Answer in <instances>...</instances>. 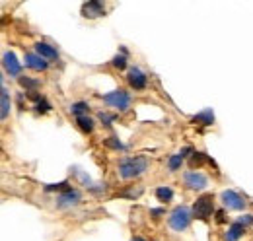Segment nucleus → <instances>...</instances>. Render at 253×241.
Returning a JSON list of instances; mask_svg holds the SVG:
<instances>
[{
  "mask_svg": "<svg viewBox=\"0 0 253 241\" xmlns=\"http://www.w3.org/2000/svg\"><path fill=\"white\" fill-rule=\"evenodd\" d=\"M148 169V160L144 156H134V158H125L119 161V175L123 179H134L142 175Z\"/></svg>",
  "mask_w": 253,
  "mask_h": 241,
  "instance_id": "obj_1",
  "label": "nucleus"
},
{
  "mask_svg": "<svg viewBox=\"0 0 253 241\" xmlns=\"http://www.w3.org/2000/svg\"><path fill=\"white\" fill-rule=\"evenodd\" d=\"M212 212H214V199H212V195H203V197H199L195 201V204H193V218L207 222L212 216Z\"/></svg>",
  "mask_w": 253,
  "mask_h": 241,
  "instance_id": "obj_2",
  "label": "nucleus"
},
{
  "mask_svg": "<svg viewBox=\"0 0 253 241\" xmlns=\"http://www.w3.org/2000/svg\"><path fill=\"white\" fill-rule=\"evenodd\" d=\"M103 101L109 105V107H113L115 111H126L128 107H130V93L125 90H115V91H109V93H105L103 95Z\"/></svg>",
  "mask_w": 253,
  "mask_h": 241,
  "instance_id": "obj_3",
  "label": "nucleus"
},
{
  "mask_svg": "<svg viewBox=\"0 0 253 241\" xmlns=\"http://www.w3.org/2000/svg\"><path fill=\"white\" fill-rule=\"evenodd\" d=\"M169 226H171V230H175V232H183V230H187L191 224V212L189 208H185V206H177V208H173V212L169 214Z\"/></svg>",
  "mask_w": 253,
  "mask_h": 241,
  "instance_id": "obj_4",
  "label": "nucleus"
},
{
  "mask_svg": "<svg viewBox=\"0 0 253 241\" xmlns=\"http://www.w3.org/2000/svg\"><path fill=\"white\" fill-rule=\"evenodd\" d=\"M220 201L226 208H232V210H244V206H246V201L236 191H230V189L228 191H222Z\"/></svg>",
  "mask_w": 253,
  "mask_h": 241,
  "instance_id": "obj_5",
  "label": "nucleus"
},
{
  "mask_svg": "<svg viewBox=\"0 0 253 241\" xmlns=\"http://www.w3.org/2000/svg\"><path fill=\"white\" fill-rule=\"evenodd\" d=\"M183 183L187 185V189H191V191H203L209 185V179L203 173H199V171H187L183 175Z\"/></svg>",
  "mask_w": 253,
  "mask_h": 241,
  "instance_id": "obj_6",
  "label": "nucleus"
},
{
  "mask_svg": "<svg viewBox=\"0 0 253 241\" xmlns=\"http://www.w3.org/2000/svg\"><path fill=\"white\" fill-rule=\"evenodd\" d=\"M82 16H84V18H88V20L101 18V16H105V6H103L99 0L84 2V4H82Z\"/></svg>",
  "mask_w": 253,
  "mask_h": 241,
  "instance_id": "obj_7",
  "label": "nucleus"
},
{
  "mask_svg": "<svg viewBox=\"0 0 253 241\" xmlns=\"http://www.w3.org/2000/svg\"><path fill=\"white\" fill-rule=\"evenodd\" d=\"M126 80H128V86H130V88H134V90H144V88H146V84H148L146 74H144L140 68H136V66L128 70Z\"/></svg>",
  "mask_w": 253,
  "mask_h": 241,
  "instance_id": "obj_8",
  "label": "nucleus"
},
{
  "mask_svg": "<svg viewBox=\"0 0 253 241\" xmlns=\"http://www.w3.org/2000/svg\"><path fill=\"white\" fill-rule=\"evenodd\" d=\"M2 66H4V70H6L10 76H20V74H22V64H20V60L16 59V55H14L12 51L4 53V57H2Z\"/></svg>",
  "mask_w": 253,
  "mask_h": 241,
  "instance_id": "obj_9",
  "label": "nucleus"
},
{
  "mask_svg": "<svg viewBox=\"0 0 253 241\" xmlns=\"http://www.w3.org/2000/svg\"><path fill=\"white\" fill-rule=\"evenodd\" d=\"M80 202V193L76 189H66L63 191L59 197H57V204L61 208H68V206H74Z\"/></svg>",
  "mask_w": 253,
  "mask_h": 241,
  "instance_id": "obj_10",
  "label": "nucleus"
},
{
  "mask_svg": "<svg viewBox=\"0 0 253 241\" xmlns=\"http://www.w3.org/2000/svg\"><path fill=\"white\" fill-rule=\"evenodd\" d=\"M35 51H37V55L39 57H43L45 60H57L59 59V51L53 47V45H49V43H35Z\"/></svg>",
  "mask_w": 253,
  "mask_h": 241,
  "instance_id": "obj_11",
  "label": "nucleus"
},
{
  "mask_svg": "<svg viewBox=\"0 0 253 241\" xmlns=\"http://www.w3.org/2000/svg\"><path fill=\"white\" fill-rule=\"evenodd\" d=\"M26 64L30 68H33V70H37V72H43V70L49 68V60H45L43 57H39L35 53H28L26 55Z\"/></svg>",
  "mask_w": 253,
  "mask_h": 241,
  "instance_id": "obj_12",
  "label": "nucleus"
},
{
  "mask_svg": "<svg viewBox=\"0 0 253 241\" xmlns=\"http://www.w3.org/2000/svg\"><path fill=\"white\" fill-rule=\"evenodd\" d=\"M244 232H246V226H244L242 222H234V224L228 228V232H226V236H224V241H238L244 236Z\"/></svg>",
  "mask_w": 253,
  "mask_h": 241,
  "instance_id": "obj_13",
  "label": "nucleus"
},
{
  "mask_svg": "<svg viewBox=\"0 0 253 241\" xmlns=\"http://www.w3.org/2000/svg\"><path fill=\"white\" fill-rule=\"evenodd\" d=\"M193 122L197 124H205V126H211L212 122H214V113H212V109H205L203 113H199V115H195L193 117Z\"/></svg>",
  "mask_w": 253,
  "mask_h": 241,
  "instance_id": "obj_14",
  "label": "nucleus"
},
{
  "mask_svg": "<svg viewBox=\"0 0 253 241\" xmlns=\"http://www.w3.org/2000/svg\"><path fill=\"white\" fill-rule=\"evenodd\" d=\"M88 109H90V107H88V103H84V101H78V103H72V105H70V113L76 115V119L88 115Z\"/></svg>",
  "mask_w": 253,
  "mask_h": 241,
  "instance_id": "obj_15",
  "label": "nucleus"
},
{
  "mask_svg": "<svg viewBox=\"0 0 253 241\" xmlns=\"http://www.w3.org/2000/svg\"><path fill=\"white\" fill-rule=\"evenodd\" d=\"M76 122H78V126H80V130H82V132H86V134H88V132H92V130H94V119H90V117H88V115H84V117H78V119H76Z\"/></svg>",
  "mask_w": 253,
  "mask_h": 241,
  "instance_id": "obj_16",
  "label": "nucleus"
},
{
  "mask_svg": "<svg viewBox=\"0 0 253 241\" xmlns=\"http://www.w3.org/2000/svg\"><path fill=\"white\" fill-rule=\"evenodd\" d=\"M0 99H2V113H0V117L6 119L8 111H10V95H8V90L4 86H2V91H0Z\"/></svg>",
  "mask_w": 253,
  "mask_h": 241,
  "instance_id": "obj_17",
  "label": "nucleus"
},
{
  "mask_svg": "<svg viewBox=\"0 0 253 241\" xmlns=\"http://www.w3.org/2000/svg\"><path fill=\"white\" fill-rule=\"evenodd\" d=\"M156 199L162 201V202H169V201L173 199L171 187H158V189H156Z\"/></svg>",
  "mask_w": 253,
  "mask_h": 241,
  "instance_id": "obj_18",
  "label": "nucleus"
},
{
  "mask_svg": "<svg viewBox=\"0 0 253 241\" xmlns=\"http://www.w3.org/2000/svg\"><path fill=\"white\" fill-rule=\"evenodd\" d=\"M181 163H183V158H181L179 154H173V156H169V160H168V169H169V171H177V169L181 167Z\"/></svg>",
  "mask_w": 253,
  "mask_h": 241,
  "instance_id": "obj_19",
  "label": "nucleus"
},
{
  "mask_svg": "<svg viewBox=\"0 0 253 241\" xmlns=\"http://www.w3.org/2000/svg\"><path fill=\"white\" fill-rule=\"evenodd\" d=\"M20 84H22V88H26V91H30V93H33L39 88V82L32 80V78H20Z\"/></svg>",
  "mask_w": 253,
  "mask_h": 241,
  "instance_id": "obj_20",
  "label": "nucleus"
},
{
  "mask_svg": "<svg viewBox=\"0 0 253 241\" xmlns=\"http://www.w3.org/2000/svg\"><path fill=\"white\" fill-rule=\"evenodd\" d=\"M103 144H105L107 148H113V150H117V152H119V150H125V144H123V142H121L119 138H115V136H109V138H107V140H105Z\"/></svg>",
  "mask_w": 253,
  "mask_h": 241,
  "instance_id": "obj_21",
  "label": "nucleus"
},
{
  "mask_svg": "<svg viewBox=\"0 0 253 241\" xmlns=\"http://www.w3.org/2000/svg\"><path fill=\"white\" fill-rule=\"evenodd\" d=\"M203 161H211V160L207 158V154H203V152H195V154L191 156V165H201Z\"/></svg>",
  "mask_w": 253,
  "mask_h": 241,
  "instance_id": "obj_22",
  "label": "nucleus"
},
{
  "mask_svg": "<svg viewBox=\"0 0 253 241\" xmlns=\"http://www.w3.org/2000/svg\"><path fill=\"white\" fill-rule=\"evenodd\" d=\"M35 111H37V113H47V111H51V105H49V101H47L45 97H41V99L35 103Z\"/></svg>",
  "mask_w": 253,
  "mask_h": 241,
  "instance_id": "obj_23",
  "label": "nucleus"
},
{
  "mask_svg": "<svg viewBox=\"0 0 253 241\" xmlns=\"http://www.w3.org/2000/svg\"><path fill=\"white\" fill-rule=\"evenodd\" d=\"M111 64H113L115 68H119V70H125L126 68V57L125 55H115L113 60H111Z\"/></svg>",
  "mask_w": 253,
  "mask_h": 241,
  "instance_id": "obj_24",
  "label": "nucleus"
},
{
  "mask_svg": "<svg viewBox=\"0 0 253 241\" xmlns=\"http://www.w3.org/2000/svg\"><path fill=\"white\" fill-rule=\"evenodd\" d=\"M97 117H99V120H101V122H103V124H107V126H109V124H111V122H113V120L117 119V117H115V115H109V113H103V111H101V113H99V115H97Z\"/></svg>",
  "mask_w": 253,
  "mask_h": 241,
  "instance_id": "obj_25",
  "label": "nucleus"
},
{
  "mask_svg": "<svg viewBox=\"0 0 253 241\" xmlns=\"http://www.w3.org/2000/svg\"><path fill=\"white\" fill-rule=\"evenodd\" d=\"M45 189H47V191H66V189H70V187H68V183L64 181V183H59V185H47Z\"/></svg>",
  "mask_w": 253,
  "mask_h": 241,
  "instance_id": "obj_26",
  "label": "nucleus"
},
{
  "mask_svg": "<svg viewBox=\"0 0 253 241\" xmlns=\"http://www.w3.org/2000/svg\"><path fill=\"white\" fill-rule=\"evenodd\" d=\"M238 222H242L246 228H248V226H253V216H252V214H246V216H242Z\"/></svg>",
  "mask_w": 253,
  "mask_h": 241,
  "instance_id": "obj_27",
  "label": "nucleus"
},
{
  "mask_svg": "<svg viewBox=\"0 0 253 241\" xmlns=\"http://www.w3.org/2000/svg\"><path fill=\"white\" fill-rule=\"evenodd\" d=\"M191 154H195V152H193V148H191V146H185L183 150L179 152V156H181V158H187V156H191Z\"/></svg>",
  "mask_w": 253,
  "mask_h": 241,
  "instance_id": "obj_28",
  "label": "nucleus"
},
{
  "mask_svg": "<svg viewBox=\"0 0 253 241\" xmlns=\"http://www.w3.org/2000/svg\"><path fill=\"white\" fill-rule=\"evenodd\" d=\"M150 214H152L154 218H160V216L164 214V210H162V208H154V210H150Z\"/></svg>",
  "mask_w": 253,
  "mask_h": 241,
  "instance_id": "obj_29",
  "label": "nucleus"
},
{
  "mask_svg": "<svg viewBox=\"0 0 253 241\" xmlns=\"http://www.w3.org/2000/svg\"><path fill=\"white\" fill-rule=\"evenodd\" d=\"M216 216H218V218H216V220H218V222H224V212H218V214H216Z\"/></svg>",
  "mask_w": 253,
  "mask_h": 241,
  "instance_id": "obj_30",
  "label": "nucleus"
},
{
  "mask_svg": "<svg viewBox=\"0 0 253 241\" xmlns=\"http://www.w3.org/2000/svg\"><path fill=\"white\" fill-rule=\"evenodd\" d=\"M130 241H146V240H142V238H132Z\"/></svg>",
  "mask_w": 253,
  "mask_h": 241,
  "instance_id": "obj_31",
  "label": "nucleus"
}]
</instances>
